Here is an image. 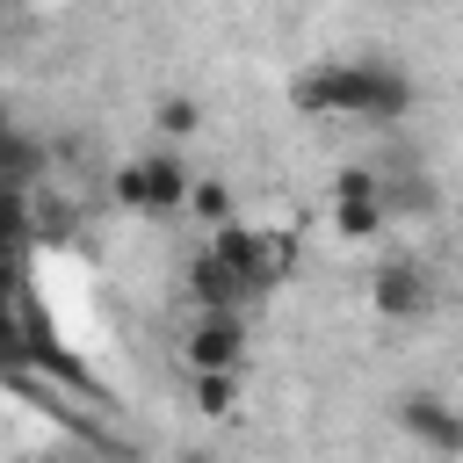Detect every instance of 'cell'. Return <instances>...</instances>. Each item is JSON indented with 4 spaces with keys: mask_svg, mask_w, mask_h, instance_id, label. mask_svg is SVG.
Here are the masks:
<instances>
[{
    "mask_svg": "<svg viewBox=\"0 0 463 463\" xmlns=\"http://www.w3.org/2000/svg\"><path fill=\"white\" fill-rule=\"evenodd\" d=\"M289 109L311 123L354 116V123H391L412 109V72L383 65V58H318L311 72L289 80Z\"/></svg>",
    "mask_w": 463,
    "mask_h": 463,
    "instance_id": "6da1fadb",
    "label": "cell"
},
{
    "mask_svg": "<svg viewBox=\"0 0 463 463\" xmlns=\"http://www.w3.org/2000/svg\"><path fill=\"white\" fill-rule=\"evenodd\" d=\"M188 188H195V174H188L181 152H145V159L116 166V195H123L130 210H145V217H174V210H188Z\"/></svg>",
    "mask_w": 463,
    "mask_h": 463,
    "instance_id": "7a4b0ae2",
    "label": "cell"
},
{
    "mask_svg": "<svg viewBox=\"0 0 463 463\" xmlns=\"http://www.w3.org/2000/svg\"><path fill=\"white\" fill-rule=\"evenodd\" d=\"M181 362L188 369H239L246 362V318L239 311H195V326L181 333Z\"/></svg>",
    "mask_w": 463,
    "mask_h": 463,
    "instance_id": "3957f363",
    "label": "cell"
},
{
    "mask_svg": "<svg viewBox=\"0 0 463 463\" xmlns=\"http://www.w3.org/2000/svg\"><path fill=\"white\" fill-rule=\"evenodd\" d=\"M391 420H398L420 449H434V456H463V412H456L449 398H434V391H405V398L391 405Z\"/></svg>",
    "mask_w": 463,
    "mask_h": 463,
    "instance_id": "277c9868",
    "label": "cell"
},
{
    "mask_svg": "<svg viewBox=\"0 0 463 463\" xmlns=\"http://www.w3.org/2000/svg\"><path fill=\"white\" fill-rule=\"evenodd\" d=\"M383 217H391L383 181H376L369 166H347V174L333 181V224H340V239H376Z\"/></svg>",
    "mask_w": 463,
    "mask_h": 463,
    "instance_id": "5b68a950",
    "label": "cell"
},
{
    "mask_svg": "<svg viewBox=\"0 0 463 463\" xmlns=\"http://www.w3.org/2000/svg\"><path fill=\"white\" fill-rule=\"evenodd\" d=\"M188 297H195V311H239L246 297H260V282H253L246 268H232L217 246H203V253L188 260Z\"/></svg>",
    "mask_w": 463,
    "mask_h": 463,
    "instance_id": "8992f818",
    "label": "cell"
},
{
    "mask_svg": "<svg viewBox=\"0 0 463 463\" xmlns=\"http://www.w3.org/2000/svg\"><path fill=\"white\" fill-rule=\"evenodd\" d=\"M369 304H376L383 318H420V311L434 304V282H427L420 260H383L376 282H369Z\"/></svg>",
    "mask_w": 463,
    "mask_h": 463,
    "instance_id": "52a82bcc",
    "label": "cell"
},
{
    "mask_svg": "<svg viewBox=\"0 0 463 463\" xmlns=\"http://www.w3.org/2000/svg\"><path fill=\"white\" fill-rule=\"evenodd\" d=\"M188 398H195V412H210V420L239 412V369H188Z\"/></svg>",
    "mask_w": 463,
    "mask_h": 463,
    "instance_id": "ba28073f",
    "label": "cell"
},
{
    "mask_svg": "<svg viewBox=\"0 0 463 463\" xmlns=\"http://www.w3.org/2000/svg\"><path fill=\"white\" fill-rule=\"evenodd\" d=\"M188 217L210 232V224H224V217H239L232 210V188L224 181H210V174H195V188H188Z\"/></svg>",
    "mask_w": 463,
    "mask_h": 463,
    "instance_id": "9c48e42d",
    "label": "cell"
},
{
    "mask_svg": "<svg viewBox=\"0 0 463 463\" xmlns=\"http://www.w3.org/2000/svg\"><path fill=\"white\" fill-rule=\"evenodd\" d=\"M195 123H203V109H195V94H166V101H159V130H166V137H188Z\"/></svg>",
    "mask_w": 463,
    "mask_h": 463,
    "instance_id": "30bf717a",
    "label": "cell"
},
{
    "mask_svg": "<svg viewBox=\"0 0 463 463\" xmlns=\"http://www.w3.org/2000/svg\"><path fill=\"white\" fill-rule=\"evenodd\" d=\"M29 232H36V224L22 217V203H14V195H0V246H14V239H29Z\"/></svg>",
    "mask_w": 463,
    "mask_h": 463,
    "instance_id": "8fae6325",
    "label": "cell"
},
{
    "mask_svg": "<svg viewBox=\"0 0 463 463\" xmlns=\"http://www.w3.org/2000/svg\"><path fill=\"white\" fill-rule=\"evenodd\" d=\"M22 340H14V326H7V311H0V354H14Z\"/></svg>",
    "mask_w": 463,
    "mask_h": 463,
    "instance_id": "7c38bea8",
    "label": "cell"
}]
</instances>
